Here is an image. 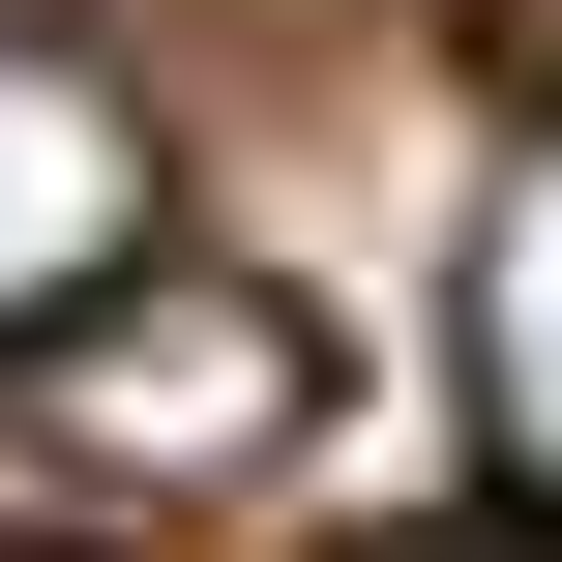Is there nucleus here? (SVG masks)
Masks as SVG:
<instances>
[{"instance_id":"1","label":"nucleus","mask_w":562,"mask_h":562,"mask_svg":"<svg viewBox=\"0 0 562 562\" xmlns=\"http://www.w3.org/2000/svg\"><path fill=\"white\" fill-rule=\"evenodd\" d=\"M296 385H326V356H296V296H267V267H119V296L30 356V445H59L89 504H207V474H267V445H296Z\"/></svg>"},{"instance_id":"2","label":"nucleus","mask_w":562,"mask_h":562,"mask_svg":"<svg viewBox=\"0 0 562 562\" xmlns=\"http://www.w3.org/2000/svg\"><path fill=\"white\" fill-rule=\"evenodd\" d=\"M119 267H178V148L89 30H0V356H59Z\"/></svg>"},{"instance_id":"3","label":"nucleus","mask_w":562,"mask_h":562,"mask_svg":"<svg viewBox=\"0 0 562 562\" xmlns=\"http://www.w3.org/2000/svg\"><path fill=\"white\" fill-rule=\"evenodd\" d=\"M445 356H474V445L562 504V119L474 178V267H445Z\"/></svg>"},{"instance_id":"4","label":"nucleus","mask_w":562,"mask_h":562,"mask_svg":"<svg viewBox=\"0 0 562 562\" xmlns=\"http://www.w3.org/2000/svg\"><path fill=\"white\" fill-rule=\"evenodd\" d=\"M385 562H562V533H385Z\"/></svg>"}]
</instances>
